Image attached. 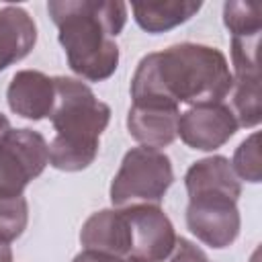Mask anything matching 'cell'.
<instances>
[{
    "mask_svg": "<svg viewBox=\"0 0 262 262\" xmlns=\"http://www.w3.org/2000/svg\"><path fill=\"white\" fill-rule=\"evenodd\" d=\"M260 135L254 131L250 137H246L235 154H233V160H231V168L235 172V176L239 180H246V182H260L262 178V170H260Z\"/></svg>",
    "mask_w": 262,
    "mask_h": 262,
    "instance_id": "17",
    "label": "cell"
},
{
    "mask_svg": "<svg viewBox=\"0 0 262 262\" xmlns=\"http://www.w3.org/2000/svg\"><path fill=\"white\" fill-rule=\"evenodd\" d=\"M170 262H211L207 258V254L196 246L192 244L190 239L186 237H176V244H174V250L170 254Z\"/></svg>",
    "mask_w": 262,
    "mask_h": 262,
    "instance_id": "18",
    "label": "cell"
},
{
    "mask_svg": "<svg viewBox=\"0 0 262 262\" xmlns=\"http://www.w3.org/2000/svg\"><path fill=\"white\" fill-rule=\"evenodd\" d=\"M108 262H147L143 258H137V256H125V258H108Z\"/></svg>",
    "mask_w": 262,
    "mask_h": 262,
    "instance_id": "21",
    "label": "cell"
},
{
    "mask_svg": "<svg viewBox=\"0 0 262 262\" xmlns=\"http://www.w3.org/2000/svg\"><path fill=\"white\" fill-rule=\"evenodd\" d=\"M80 244L84 250L104 256H131V229L123 209H102L92 213L80 229Z\"/></svg>",
    "mask_w": 262,
    "mask_h": 262,
    "instance_id": "11",
    "label": "cell"
},
{
    "mask_svg": "<svg viewBox=\"0 0 262 262\" xmlns=\"http://www.w3.org/2000/svg\"><path fill=\"white\" fill-rule=\"evenodd\" d=\"M29 223V203L25 194L0 192V237L14 242L23 235Z\"/></svg>",
    "mask_w": 262,
    "mask_h": 262,
    "instance_id": "15",
    "label": "cell"
},
{
    "mask_svg": "<svg viewBox=\"0 0 262 262\" xmlns=\"http://www.w3.org/2000/svg\"><path fill=\"white\" fill-rule=\"evenodd\" d=\"M237 121L225 102L188 106L180 113L178 135L180 139L199 151H215L225 145L237 131Z\"/></svg>",
    "mask_w": 262,
    "mask_h": 262,
    "instance_id": "8",
    "label": "cell"
},
{
    "mask_svg": "<svg viewBox=\"0 0 262 262\" xmlns=\"http://www.w3.org/2000/svg\"><path fill=\"white\" fill-rule=\"evenodd\" d=\"M111 256H104V254H96V252H88V250H82L72 262H108ZM115 258V256H113Z\"/></svg>",
    "mask_w": 262,
    "mask_h": 262,
    "instance_id": "19",
    "label": "cell"
},
{
    "mask_svg": "<svg viewBox=\"0 0 262 262\" xmlns=\"http://www.w3.org/2000/svg\"><path fill=\"white\" fill-rule=\"evenodd\" d=\"M223 23H225L227 31L231 33V37L262 33L260 6L252 4V2L229 0L223 4Z\"/></svg>",
    "mask_w": 262,
    "mask_h": 262,
    "instance_id": "16",
    "label": "cell"
},
{
    "mask_svg": "<svg viewBox=\"0 0 262 262\" xmlns=\"http://www.w3.org/2000/svg\"><path fill=\"white\" fill-rule=\"evenodd\" d=\"M49 164V143L39 131L8 129L0 137V192L23 194Z\"/></svg>",
    "mask_w": 262,
    "mask_h": 262,
    "instance_id": "6",
    "label": "cell"
},
{
    "mask_svg": "<svg viewBox=\"0 0 262 262\" xmlns=\"http://www.w3.org/2000/svg\"><path fill=\"white\" fill-rule=\"evenodd\" d=\"M201 2L194 0H164V2H133L135 23L151 35L166 33L190 20L199 10Z\"/></svg>",
    "mask_w": 262,
    "mask_h": 262,
    "instance_id": "13",
    "label": "cell"
},
{
    "mask_svg": "<svg viewBox=\"0 0 262 262\" xmlns=\"http://www.w3.org/2000/svg\"><path fill=\"white\" fill-rule=\"evenodd\" d=\"M233 86L229 61L221 49L203 43H176L141 57L131 78L133 102L217 104Z\"/></svg>",
    "mask_w": 262,
    "mask_h": 262,
    "instance_id": "1",
    "label": "cell"
},
{
    "mask_svg": "<svg viewBox=\"0 0 262 262\" xmlns=\"http://www.w3.org/2000/svg\"><path fill=\"white\" fill-rule=\"evenodd\" d=\"M47 12L57 27L68 66L88 82H102L119 68L117 37L127 23L121 0H49Z\"/></svg>",
    "mask_w": 262,
    "mask_h": 262,
    "instance_id": "2",
    "label": "cell"
},
{
    "mask_svg": "<svg viewBox=\"0 0 262 262\" xmlns=\"http://www.w3.org/2000/svg\"><path fill=\"white\" fill-rule=\"evenodd\" d=\"M123 213L131 229V256L164 262L176 244V231L160 205H129Z\"/></svg>",
    "mask_w": 262,
    "mask_h": 262,
    "instance_id": "7",
    "label": "cell"
},
{
    "mask_svg": "<svg viewBox=\"0 0 262 262\" xmlns=\"http://www.w3.org/2000/svg\"><path fill=\"white\" fill-rule=\"evenodd\" d=\"M180 111L174 104L133 102L127 113L129 135L145 147H168L178 137Z\"/></svg>",
    "mask_w": 262,
    "mask_h": 262,
    "instance_id": "9",
    "label": "cell"
},
{
    "mask_svg": "<svg viewBox=\"0 0 262 262\" xmlns=\"http://www.w3.org/2000/svg\"><path fill=\"white\" fill-rule=\"evenodd\" d=\"M6 102L10 111L29 121L49 119L55 104L53 78L39 70H20L12 76L6 88Z\"/></svg>",
    "mask_w": 262,
    "mask_h": 262,
    "instance_id": "10",
    "label": "cell"
},
{
    "mask_svg": "<svg viewBox=\"0 0 262 262\" xmlns=\"http://www.w3.org/2000/svg\"><path fill=\"white\" fill-rule=\"evenodd\" d=\"M174 182L170 158L162 149L131 147L111 182V203L117 209L129 205H160Z\"/></svg>",
    "mask_w": 262,
    "mask_h": 262,
    "instance_id": "5",
    "label": "cell"
},
{
    "mask_svg": "<svg viewBox=\"0 0 262 262\" xmlns=\"http://www.w3.org/2000/svg\"><path fill=\"white\" fill-rule=\"evenodd\" d=\"M0 262H12V248L0 237Z\"/></svg>",
    "mask_w": 262,
    "mask_h": 262,
    "instance_id": "20",
    "label": "cell"
},
{
    "mask_svg": "<svg viewBox=\"0 0 262 262\" xmlns=\"http://www.w3.org/2000/svg\"><path fill=\"white\" fill-rule=\"evenodd\" d=\"M231 113L237 127H256L262 119L260 106V76L256 78H233L231 86Z\"/></svg>",
    "mask_w": 262,
    "mask_h": 262,
    "instance_id": "14",
    "label": "cell"
},
{
    "mask_svg": "<svg viewBox=\"0 0 262 262\" xmlns=\"http://www.w3.org/2000/svg\"><path fill=\"white\" fill-rule=\"evenodd\" d=\"M55 104L49 115L55 135L49 141V164L61 172L86 170L98 156L100 135L108 127L111 106L96 98L82 80L55 76Z\"/></svg>",
    "mask_w": 262,
    "mask_h": 262,
    "instance_id": "3",
    "label": "cell"
},
{
    "mask_svg": "<svg viewBox=\"0 0 262 262\" xmlns=\"http://www.w3.org/2000/svg\"><path fill=\"white\" fill-rule=\"evenodd\" d=\"M37 43V25L23 6L0 8V72L25 59Z\"/></svg>",
    "mask_w": 262,
    "mask_h": 262,
    "instance_id": "12",
    "label": "cell"
},
{
    "mask_svg": "<svg viewBox=\"0 0 262 262\" xmlns=\"http://www.w3.org/2000/svg\"><path fill=\"white\" fill-rule=\"evenodd\" d=\"M188 192L186 225L199 242L209 248H229L242 227L237 199L242 194L239 178L225 156H209L184 174Z\"/></svg>",
    "mask_w": 262,
    "mask_h": 262,
    "instance_id": "4",
    "label": "cell"
}]
</instances>
